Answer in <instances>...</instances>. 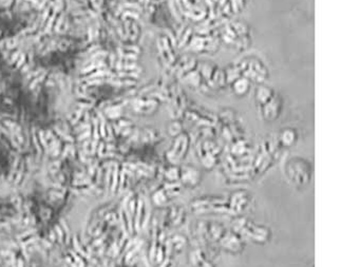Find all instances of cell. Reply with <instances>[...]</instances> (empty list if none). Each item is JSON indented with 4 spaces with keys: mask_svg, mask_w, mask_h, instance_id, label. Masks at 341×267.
Segmentation results:
<instances>
[{
    "mask_svg": "<svg viewBox=\"0 0 341 267\" xmlns=\"http://www.w3.org/2000/svg\"><path fill=\"white\" fill-rule=\"evenodd\" d=\"M234 231L239 234H245L257 243H266L271 238V230L262 225H257L246 218H240L234 221Z\"/></svg>",
    "mask_w": 341,
    "mask_h": 267,
    "instance_id": "obj_1",
    "label": "cell"
},
{
    "mask_svg": "<svg viewBox=\"0 0 341 267\" xmlns=\"http://www.w3.org/2000/svg\"><path fill=\"white\" fill-rule=\"evenodd\" d=\"M285 172L293 183L297 186L306 185L311 180L312 169L310 164L303 158L294 157L285 166Z\"/></svg>",
    "mask_w": 341,
    "mask_h": 267,
    "instance_id": "obj_2",
    "label": "cell"
},
{
    "mask_svg": "<svg viewBox=\"0 0 341 267\" xmlns=\"http://www.w3.org/2000/svg\"><path fill=\"white\" fill-rule=\"evenodd\" d=\"M189 146V140L185 133L179 134L176 138V141L170 149L169 152H167V158L173 165H177L180 163L187 153Z\"/></svg>",
    "mask_w": 341,
    "mask_h": 267,
    "instance_id": "obj_3",
    "label": "cell"
},
{
    "mask_svg": "<svg viewBox=\"0 0 341 267\" xmlns=\"http://www.w3.org/2000/svg\"><path fill=\"white\" fill-rule=\"evenodd\" d=\"M220 245L231 253H238L244 249L245 242L242 240V236L238 232L226 231L224 237L220 241Z\"/></svg>",
    "mask_w": 341,
    "mask_h": 267,
    "instance_id": "obj_4",
    "label": "cell"
},
{
    "mask_svg": "<svg viewBox=\"0 0 341 267\" xmlns=\"http://www.w3.org/2000/svg\"><path fill=\"white\" fill-rule=\"evenodd\" d=\"M180 181L182 182L183 185L190 187V188H194L201 183L202 173L196 167L186 166L181 169Z\"/></svg>",
    "mask_w": 341,
    "mask_h": 267,
    "instance_id": "obj_5",
    "label": "cell"
},
{
    "mask_svg": "<svg viewBox=\"0 0 341 267\" xmlns=\"http://www.w3.org/2000/svg\"><path fill=\"white\" fill-rule=\"evenodd\" d=\"M249 200L250 198L248 196L247 191L239 190L237 192H233L228 202L229 210L234 213L242 211L249 204Z\"/></svg>",
    "mask_w": 341,
    "mask_h": 267,
    "instance_id": "obj_6",
    "label": "cell"
},
{
    "mask_svg": "<svg viewBox=\"0 0 341 267\" xmlns=\"http://www.w3.org/2000/svg\"><path fill=\"white\" fill-rule=\"evenodd\" d=\"M297 141V132L296 130L292 129V128H287L281 132L280 135V142L285 147L293 146Z\"/></svg>",
    "mask_w": 341,
    "mask_h": 267,
    "instance_id": "obj_7",
    "label": "cell"
},
{
    "mask_svg": "<svg viewBox=\"0 0 341 267\" xmlns=\"http://www.w3.org/2000/svg\"><path fill=\"white\" fill-rule=\"evenodd\" d=\"M232 89L234 94L237 95H244L246 94L249 89V82L246 78H240L232 83Z\"/></svg>",
    "mask_w": 341,
    "mask_h": 267,
    "instance_id": "obj_8",
    "label": "cell"
},
{
    "mask_svg": "<svg viewBox=\"0 0 341 267\" xmlns=\"http://www.w3.org/2000/svg\"><path fill=\"white\" fill-rule=\"evenodd\" d=\"M169 245L175 251H182L186 245V239L182 236V234H176L173 238L169 240Z\"/></svg>",
    "mask_w": 341,
    "mask_h": 267,
    "instance_id": "obj_9",
    "label": "cell"
},
{
    "mask_svg": "<svg viewBox=\"0 0 341 267\" xmlns=\"http://www.w3.org/2000/svg\"><path fill=\"white\" fill-rule=\"evenodd\" d=\"M169 200H170V196L168 195V192L166 191L165 188L158 189L155 192V195L153 196V202H154V204L157 206L166 205L169 202Z\"/></svg>",
    "mask_w": 341,
    "mask_h": 267,
    "instance_id": "obj_10",
    "label": "cell"
},
{
    "mask_svg": "<svg viewBox=\"0 0 341 267\" xmlns=\"http://www.w3.org/2000/svg\"><path fill=\"white\" fill-rule=\"evenodd\" d=\"M183 218H184V211H183L182 208L174 207L172 209V211H170L169 220H170V222H172L174 226L180 225V224L183 222Z\"/></svg>",
    "mask_w": 341,
    "mask_h": 267,
    "instance_id": "obj_11",
    "label": "cell"
},
{
    "mask_svg": "<svg viewBox=\"0 0 341 267\" xmlns=\"http://www.w3.org/2000/svg\"><path fill=\"white\" fill-rule=\"evenodd\" d=\"M180 174H181V169H179V167L177 166H173V167L168 168L164 176L168 183H177L178 181H180Z\"/></svg>",
    "mask_w": 341,
    "mask_h": 267,
    "instance_id": "obj_12",
    "label": "cell"
},
{
    "mask_svg": "<svg viewBox=\"0 0 341 267\" xmlns=\"http://www.w3.org/2000/svg\"><path fill=\"white\" fill-rule=\"evenodd\" d=\"M198 267H215V265L212 264L209 260H206L205 262H203L202 264H200Z\"/></svg>",
    "mask_w": 341,
    "mask_h": 267,
    "instance_id": "obj_13",
    "label": "cell"
}]
</instances>
